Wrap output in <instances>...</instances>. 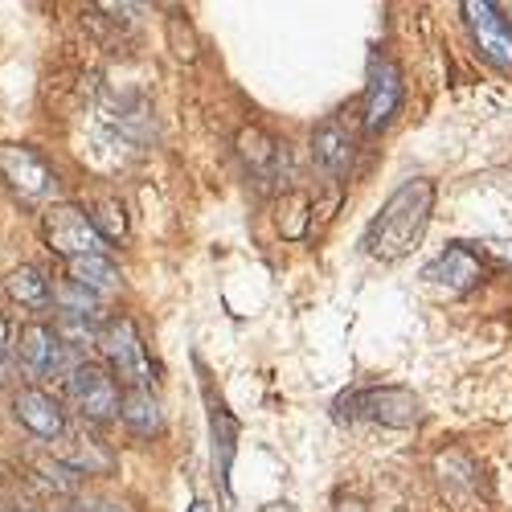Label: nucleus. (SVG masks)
I'll list each match as a JSON object with an SVG mask.
<instances>
[{"instance_id": "f257e3e1", "label": "nucleus", "mask_w": 512, "mask_h": 512, "mask_svg": "<svg viewBox=\"0 0 512 512\" xmlns=\"http://www.w3.org/2000/svg\"><path fill=\"white\" fill-rule=\"evenodd\" d=\"M431 213H435V181L426 177H410L402 181L386 205L377 209V218L369 222L361 246L369 259H381V263H398L406 254L422 242L426 226H431Z\"/></svg>"}, {"instance_id": "f03ea898", "label": "nucleus", "mask_w": 512, "mask_h": 512, "mask_svg": "<svg viewBox=\"0 0 512 512\" xmlns=\"http://www.w3.org/2000/svg\"><path fill=\"white\" fill-rule=\"evenodd\" d=\"M41 238H46V246L66 263L91 259V254H107V238L95 230L91 213L82 205H70V201H58L46 209V218H41Z\"/></svg>"}, {"instance_id": "7ed1b4c3", "label": "nucleus", "mask_w": 512, "mask_h": 512, "mask_svg": "<svg viewBox=\"0 0 512 512\" xmlns=\"http://www.w3.org/2000/svg\"><path fill=\"white\" fill-rule=\"evenodd\" d=\"M336 414L369 418L381 426H394V431H410V426L422 422V402L402 386H369V390H353L345 398H336Z\"/></svg>"}, {"instance_id": "20e7f679", "label": "nucleus", "mask_w": 512, "mask_h": 512, "mask_svg": "<svg viewBox=\"0 0 512 512\" xmlns=\"http://www.w3.org/2000/svg\"><path fill=\"white\" fill-rule=\"evenodd\" d=\"M201 369V398H205V414H209V443H213V480H218L222 496L230 500V472H234V455H238V439H242V422L234 418V410L226 406V398L213 390V377Z\"/></svg>"}, {"instance_id": "39448f33", "label": "nucleus", "mask_w": 512, "mask_h": 512, "mask_svg": "<svg viewBox=\"0 0 512 512\" xmlns=\"http://www.w3.org/2000/svg\"><path fill=\"white\" fill-rule=\"evenodd\" d=\"M99 353L107 357L111 377H119L127 390L152 386V365H148V353H144V340H140L136 324L127 320V316H115V320L103 324V332H99Z\"/></svg>"}, {"instance_id": "423d86ee", "label": "nucleus", "mask_w": 512, "mask_h": 512, "mask_svg": "<svg viewBox=\"0 0 512 512\" xmlns=\"http://www.w3.org/2000/svg\"><path fill=\"white\" fill-rule=\"evenodd\" d=\"M0 181H5L21 201H50L58 197L54 164L29 144H0Z\"/></svg>"}, {"instance_id": "0eeeda50", "label": "nucleus", "mask_w": 512, "mask_h": 512, "mask_svg": "<svg viewBox=\"0 0 512 512\" xmlns=\"http://www.w3.org/2000/svg\"><path fill=\"white\" fill-rule=\"evenodd\" d=\"M66 394L74 402V410L87 418V422H111L119 418L123 394H119V381L111 377V369L91 365V361H78L66 377Z\"/></svg>"}, {"instance_id": "6e6552de", "label": "nucleus", "mask_w": 512, "mask_h": 512, "mask_svg": "<svg viewBox=\"0 0 512 512\" xmlns=\"http://www.w3.org/2000/svg\"><path fill=\"white\" fill-rule=\"evenodd\" d=\"M17 361L29 377H70V369L78 365L74 353L58 340L54 324H41V320H29L21 324L17 332Z\"/></svg>"}, {"instance_id": "1a4fd4ad", "label": "nucleus", "mask_w": 512, "mask_h": 512, "mask_svg": "<svg viewBox=\"0 0 512 512\" xmlns=\"http://www.w3.org/2000/svg\"><path fill=\"white\" fill-rule=\"evenodd\" d=\"M398 107H402V70H398L394 58L373 54L369 58V78H365V99H361L365 132L373 136V132H381V127H390Z\"/></svg>"}, {"instance_id": "9d476101", "label": "nucleus", "mask_w": 512, "mask_h": 512, "mask_svg": "<svg viewBox=\"0 0 512 512\" xmlns=\"http://www.w3.org/2000/svg\"><path fill=\"white\" fill-rule=\"evenodd\" d=\"M463 21H467V29H472L480 58L508 74L512 70V21L496 5H488V0H467Z\"/></svg>"}, {"instance_id": "9b49d317", "label": "nucleus", "mask_w": 512, "mask_h": 512, "mask_svg": "<svg viewBox=\"0 0 512 512\" xmlns=\"http://www.w3.org/2000/svg\"><path fill=\"white\" fill-rule=\"evenodd\" d=\"M13 418L25 426L29 435L46 439V443L66 435V410H62V402L54 394H46V390H37V386H17L13 390Z\"/></svg>"}, {"instance_id": "f8f14e48", "label": "nucleus", "mask_w": 512, "mask_h": 512, "mask_svg": "<svg viewBox=\"0 0 512 512\" xmlns=\"http://www.w3.org/2000/svg\"><path fill=\"white\" fill-rule=\"evenodd\" d=\"M422 279L431 283V287H443L447 295H463V291H472L480 279H484V267H480V254L467 246V242H455L447 246L435 263H426L422 267Z\"/></svg>"}, {"instance_id": "ddd939ff", "label": "nucleus", "mask_w": 512, "mask_h": 512, "mask_svg": "<svg viewBox=\"0 0 512 512\" xmlns=\"http://www.w3.org/2000/svg\"><path fill=\"white\" fill-rule=\"evenodd\" d=\"M238 156L246 160V168L263 185L279 181L283 168H287V148L271 132H263V127H242V132H238Z\"/></svg>"}, {"instance_id": "4468645a", "label": "nucleus", "mask_w": 512, "mask_h": 512, "mask_svg": "<svg viewBox=\"0 0 512 512\" xmlns=\"http://www.w3.org/2000/svg\"><path fill=\"white\" fill-rule=\"evenodd\" d=\"M312 160H316V168L328 181H340L349 173V164H353V136H349V127L340 119H324L312 132Z\"/></svg>"}, {"instance_id": "2eb2a0df", "label": "nucleus", "mask_w": 512, "mask_h": 512, "mask_svg": "<svg viewBox=\"0 0 512 512\" xmlns=\"http://www.w3.org/2000/svg\"><path fill=\"white\" fill-rule=\"evenodd\" d=\"M119 418L132 435L140 439H152L160 426H164V414H160V398L152 394V386H136V390H123V406H119Z\"/></svg>"}, {"instance_id": "dca6fc26", "label": "nucleus", "mask_w": 512, "mask_h": 512, "mask_svg": "<svg viewBox=\"0 0 512 512\" xmlns=\"http://www.w3.org/2000/svg\"><path fill=\"white\" fill-rule=\"evenodd\" d=\"M66 279H74V283H82L87 291H95L99 300L103 295H115L119 287H123V275H119V267L111 263V254H91V259H74V263H66Z\"/></svg>"}, {"instance_id": "f3484780", "label": "nucleus", "mask_w": 512, "mask_h": 512, "mask_svg": "<svg viewBox=\"0 0 512 512\" xmlns=\"http://www.w3.org/2000/svg\"><path fill=\"white\" fill-rule=\"evenodd\" d=\"M5 287H9V295L17 304H25V308H37V312H46L50 304H54V283L41 275L37 267H17L9 279H5Z\"/></svg>"}, {"instance_id": "a211bd4d", "label": "nucleus", "mask_w": 512, "mask_h": 512, "mask_svg": "<svg viewBox=\"0 0 512 512\" xmlns=\"http://www.w3.org/2000/svg\"><path fill=\"white\" fill-rule=\"evenodd\" d=\"M99 295L95 291H87L82 283H74V279H62V283H54V308L62 312V316H87V320H99Z\"/></svg>"}, {"instance_id": "6ab92c4d", "label": "nucleus", "mask_w": 512, "mask_h": 512, "mask_svg": "<svg viewBox=\"0 0 512 512\" xmlns=\"http://www.w3.org/2000/svg\"><path fill=\"white\" fill-rule=\"evenodd\" d=\"M54 332H58V340L70 349V353H82V349H91V345H99V324L95 320H87V316H54Z\"/></svg>"}, {"instance_id": "aec40b11", "label": "nucleus", "mask_w": 512, "mask_h": 512, "mask_svg": "<svg viewBox=\"0 0 512 512\" xmlns=\"http://www.w3.org/2000/svg\"><path fill=\"white\" fill-rule=\"evenodd\" d=\"M308 209H312L308 193H283V201H279V230H283V238H304L308 234Z\"/></svg>"}, {"instance_id": "412c9836", "label": "nucleus", "mask_w": 512, "mask_h": 512, "mask_svg": "<svg viewBox=\"0 0 512 512\" xmlns=\"http://www.w3.org/2000/svg\"><path fill=\"white\" fill-rule=\"evenodd\" d=\"M439 480L443 488L455 496L459 488H476V463L467 459L463 451H451V455H439Z\"/></svg>"}, {"instance_id": "4be33fe9", "label": "nucleus", "mask_w": 512, "mask_h": 512, "mask_svg": "<svg viewBox=\"0 0 512 512\" xmlns=\"http://www.w3.org/2000/svg\"><path fill=\"white\" fill-rule=\"evenodd\" d=\"M168 46H173V54L185 58V62L197 58V41H193V29H189L185 17H173V21H168Z\"/></svg>"}, {"instance_id": "5701e85b", "label": "nucleus", "mask_w": 512, "mask_h": 512, "mask_svg": "<svg viewBox=\"0 0 512 512\" xmlns=\"http://www.w3.org/2000/svg\"><path fill=\"white\" fill-rule=\"evenodd\" d=\"M332 512H369V504L361 500V496H336V504H332Z\"/></svg>"}, {"instance_id": "b1692460", "label": "nucleus", "mask_w": 512, "mask_h": 512, "mask_svg": "<svg viewBox=\"0 0 512 512\" xmlns=\"http://www.w3.org/2000/svg\"><path fill=\"white\" fill-rule=\"evenodd\" d=\"M492 254H496V259H504V263H512V242H496Z\"/></svg>"}, {"instance_id": "393cba45", "label": "nucleus", "mask_w": 512, "mask_h": 512, "mask_svg": "<svg viewBox=\"0 0 512 512\" xmlns=\"http://www.w3.org/2000/svg\"><path fill=\"white\" fill-rule=\"evenodd\" d=\"M91 512H127V508H123V504H115V500H103V504H95Z\"/></svg>"}, {"instance_id": "a878e982", "label": "nucleus", "mask_w": 512, "mask_h": 512, "mask_svg": "<svg viewBox=\"0 0 512 512\" xmlns=\"http://www.w3.org/2000/svg\"><path fill=\"white\" fill-rule=\"evenodd\" d=\"M259 512H295V504H287V500H275V504H267V508H259Z\"/></svg>"}, {"instance_id": "bb28decb", "label": "nucleus", "mask_w": 512, "mask_h": 512, "mask_svg": "<svg viewBox=\"0 0 512 512\" xmlns=\"http://www.w3.org/2000/svg\"><path fill=\"white\" fill-rule=\"evenodd\" d=\"M5 345H9V324H5V316H0V353H5Z\"/></svg>"}, {"instance_id": "cd10ccee", "label": "nucleus", "mask_w": 512, "mask_h": 512, "mask_svg": "<svg viewBox=\"0 0 512 512\" xmlns=\"http://www.w3.org/2000/svg\"><path fill=\"white\" fill-rule=\"evenodd\" d=\"M189 512H213V508H209L205 500H193V504H189Z\"/></svg>"}, {"instance_id": "c85d7f7f", "label": "nucleus", "mask_w": 512, "mask_h": 512, "mask_svg": "<svg viewBox=\"0 0 512 512\" xmlns=\"http://www.w3.org/2000/svg\"><path fill=\"white\" fill-rule=\"evenodd\" d=\"M13 512H17V508H13Z\"/></svg>"}]
</instances>
